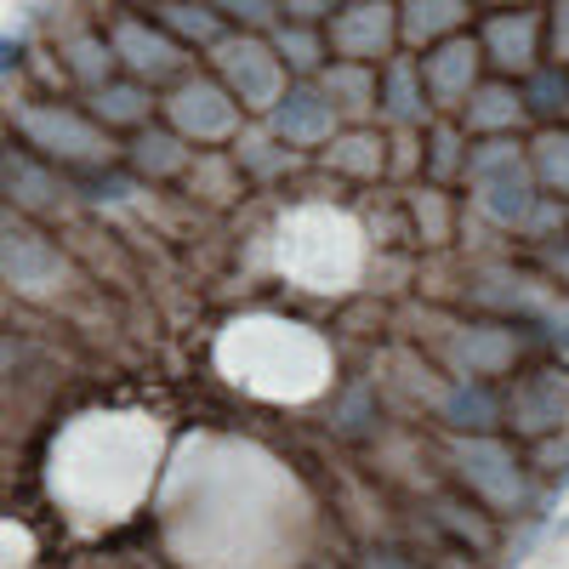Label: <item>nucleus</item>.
<instances>
[{"instance_id":"nucleus-3","label":"nucleus","mask_w":569,"mask_h":569,"mask_svg":"<svg viewBox=\"0 0 569 569\" xmlns=\"http://www.w3.org/2000/svg\"><path fill=\"white\" fill-rule=\"evenodd\" d=\"M222 74H228V86H233V98L251 103V109H268L273 91H279V58H268L257 40L228 46V52H222Z\"/></svg>"},{"instance_id":"nucleus-2","label":"nucleus","mask_w":569,"mask_h":569,"mask_svg":"<svg viewBox=\"0 0 569 569\" xmlns=\"http://www.w3.org/2000/svg\"><path fill=\"white\" fill-rule=\"evenodd\" d=\"M58 251L40 240L34 228L18 222V211L0 200V273H7L12 284H23V291H46V284L58 279Z\"/></svg>"},{"instance_id":"nucleus-5","label":"nucleus","mask_w":569,"mask_h":569,"mask_svg":"<svg viewBox=\"0 0 569 569\" xmlns=\"http://www.w3.org/2000/svg\"><path fill=\"white\" fill-rule=\"evenodd\" d=\"M0 188L12 194V206H29V211H46V206H58V177L46 171L29 149H12V154H0Z\"/></svg>"},{"instance_id":"nucleus-4","label":"nucleus","mask_w":569,"mask_h":569,"mask_svg":"<svg viewBox=\"0 0 569 569\" xmlns=\"http://www.w3.org/2000/svg\"><path fill=\"white\" fill-rule=\"evenodd\" d=\"M177 126L182 131H194V137H222L233 126V103H228V91L211 86V80H194V86H182L177 91V103H171Z\"/></svg>"},{"instance_id":"nucleus-12","label":"nucleus","mask_w":569,"mask_h":569,"mask_svg":"<svg viewBox=\"0 0 569 569\" xmlns=\"http://www.w3.org/2000/svg\"><path fill=\"white\" fill-rule=\"evenodd\" d=\"M18 63V46H7V40H0V69H12Z\"/></svg>"},{"instance_id":"nucleus-1","label":"nucleus","mask_w":569,"mask_h":569,"mask_svg":"<svg viewBox=\"0 0 569 569\" xmlns=\"http://www.w3.org/2000/svg\"><path fill=\"white\" fill-rule=\"evenodd\" d=\"M18 131H23L29 149H40V154H63L69 166H91V160H103V154H109V137H103L98 126L80 120V114H69V109H52V103L23 109V114H18Z\"/></svg>"},{"instance_id":"nucleus-6","label":"nucleus","mask_w":569,"mask_h":569,"mask_svg":"<svg viewBox=\"0 0 569 569\" xmlns=\"http://www.w3.org/2000/svg\"><path fill=\"white\" fill-rule=\"evenodd\" d=\"M114 52H120L137 74H166V69L177 63V46H171L166 34H154V29H142L137 18H120V23H114Z\"/></svg>"},{"instance_id":"nucleus-9","label":"nucleus","mask_w":569,"mask_h":569,"mask_svg":"<svg viewBox=\"0 0 569 569\" xmlns=\"http://www.w3.org/2000/svg\"><path fill=\"white\" fill-rule=\"evenodd\" d=\"M137 166L142 171H171L177 166V142L171 137H137Z\"/></svg>"},{"instance_id":"nucleus-11","label":"nucleus","mask_w":569,"mask_h":569,"mask_svg":"<svg viewBox=\"0 0 569 569\" xmlns=\"http://www.w3.org/2000/svg\"><path fill=\"white\" fill-rule=\"evenodd\" d=\"M399 552H370V569H405V563H393Z\"/></svg>"},{"instance_id":"nucleus-7","label":"nucleus","mask_w":569,"mask_h":569,"mask_svg":"<svg viewBox=\"0 0 569 569\" xmlns=\"http://www.w3.org/2000/svg\"><path fill=\"white\" fill-rule=\"evenodd\" d=\"M91 120L98 126H142L149 120V91L137 80H109L91 91Z\"/></svg>"},{"instance_id":"nucleus-10","label":"nucleus","mask_w":569,"mask_h":569,"mask_svg":"<svg viewBox=\"0 0 569 569\" xmlns=\"http://www.w3.org/2000/svg\"><path fill=\"white\" fill-rule=\"evenodd\" d=\"M160 23H171V29H188V34H200V40L217 29L206 7H194V18H188V7H160Z\"/></svg>"},{"instance_id":"nucleus-8","label":"nucleus","mask_w":569,"mask_h":569,"mask_svg":"<svg viewBox=\"0 0 569 569\" xmlns=\"http://www.w3.org/2000/svg\"><path fill=\"white\" fill-rule=\"evenodd\" d=\"M279 131L291 137V142H319V137H330V103L325 98H313V91H291V98L279 103Z\"/></svg>"}]
</instances>
